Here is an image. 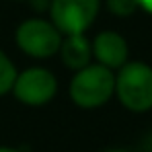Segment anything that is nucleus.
Wrapping results in <instances>:
<instances>
[{
    "mask_svg": "<svg viewBox=\"0 0 152 152\" xmlns=\"http://www.w3.org/2000/svg\"><path fill=\"white\" fill-rule=\"evenodd\" d=\"M107 6L117 17H129L138 8V2L136 0H107Z\"/></svg>",
    "mask_w": 152,
    "mask_h": 152,
    "instance_id": "1a4fd4ad",
    "label": "nucleus"
},
{
    "mask_svg": "<svg viewBox=\"0 0 152 152\" xmlns=\"http://www.w3.org/2000/svg\"><path fill=\"white\" fill-rule=\"evenodd\" d=\"M115 91L129 111H148L152 107V68L144 62H126L117 72Z\"/></svg>",
    "mask_w": 152,
    "mask_h": 152,
    "instance_id": "f03ea898",
    "label": "nucleus"
},
{
    "mask_svg": "<svg viewBox=\"0 0 152 152\" xmlns=\"http://www.w3.org/2000/svg\"><path fill=\"white\" fill-rule=\"evenodd\" d=\"M101 0H51V23L62 35L84 33L93 25Z\"/></svg>",
    "mask_w": 152,
    "mask_h": 152,
    "instance_id": "7ed1b4c3",
    "label": "nucleus"
},
{
    "mask_svg": "<svg viewBox=\"0 0 152 152\" xmlns=\"http://www.w3.org/2000/svg\"><path fill=\"white\" fill-rule=\"evenodd\" d=\"M62 33L53 23L43 19H29L17 29V45L33 58H50L60 50Z\"/></svg>",
    "mask_w": 152,
    "mask_h": 152,
    "instance_id": "20e7f679",
    "label": "nucleus"
},
{
    "mask_svg": "<svg viewBox=\"0 0 152 152\" xmlns=\"http://www.w3.org/2000/svg\"><path fill=\"white\" fill-rule=\"evenodd\" d=\"M17 80V70L15 64L8 60V56L0 50V95L12 91V84Z\"/></svg>",
    "mask_w": 152,
    "mask_h": 152,
    "instance_id": "6e6552de",
    "label": "nucleus"
},
{
    "mask_svg": "<svg viewBox=\"0 0 152 152\" xmlns=\"http://www.w3.org/2000/svg\"><path fill=\"white\" fill-rule=\"evenodd\" d=\"M93 56L99 60V64L107 68H121L127 62V43L126 39L115 31H103L91 43Z\"/></svg>",
    "mask_w": 152,
    "mask_h": 152,
    "instance_id": "423d86ee",
    "label": "nucleus"
},
{
    "mask_svg": "<svg viewBox=\"0 0 152 152\" xmlns=\"http://www.w3.org/2000/svg\"><path fill=\"white\" fill-rule=\"evenodd\" d=\"M105 152H127V150H105Z\"/></svg>",
    "mask_w": 152,
    "mask_h": 152,
    "instance_id": "f8f14e48",
    "label": "nucleus"
},
{
    "mask_svg": "<svg viewBox=\"0 0 152 152\" xmlns=\"http://www.w3.org/2000/svg\"><path fill=\"white\" fill-rule=\"evenodd\" d=\"M12 91L21 103L31 105V107H39L53 99V95L58 91V80L45 68H29L25 72L17 74Z\"/></svg>",
    "mask_w": 152,
    "mask_h": 152,
    "instance_id": "39448f33",
    "label": "nucleus"
},
{
    "mask_svg": "<svg viewBox=\"0 0 152 152\" xmlns=\"http://www.w3.org/2000/svg\"><path fill=\"white\" fill-rule=\"evenodd\" d=\"M0 152H19V150H15V148H6V146H4V148H0Z\"/></svg>",
    "mask_w": 152,
    "mask_h": 152,
    "instance_id": "9b49d317",
    "label": "nucleus"
},
{
    "mask_svg": "<svg viewBox=\"0 0 152 152\" xmlns=\"http://www.w3.org/2000/svg\"><path fill=\"white\" fill-rule=\"evenodd\" d=\"M138 2V8H144L146 12L152 15V0H136Z\"/></svg>",
    "mask_w": 152,
    "mask_h": 152,
    "instance_id": "9d476101",
    "label": "nucleus"
},
{
    "mask_svg": "<svg viewBox=\"0 0 152 152\" xmlns=\"http://www.w3.org/2000/svg\"><path fill=\"white\" fill-rule=\"evenodd\" d=\"M115 93V74L103 64H86L76 70V76L70 82V97L78 107L95 109L111 99Z\"/></svg>",
    "mask_w": 152,
    "mask_h": 152,
    "instance_id": "f257e3e1",
    "label": "nucleus"
},
{
    "mask_svg": "<svg viewBox=\"0 0 152 152\" xmlns=\"http://www.w3.org/2000/svg\"><path fill=\"white\" fill-rule=\"evenodd\" d=\"M60 56H62V62L72 68V70H80L84 68L88 62H91V56H93V48H91V41L84 37V33H74V35H66L60 43Z\"/></svg>",
    "mask_w": 152,
    "mask_h": 152,
    "instance_id": "0eeeda50",
    "label": "nucleus"
}]
</instances>
